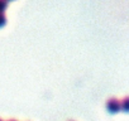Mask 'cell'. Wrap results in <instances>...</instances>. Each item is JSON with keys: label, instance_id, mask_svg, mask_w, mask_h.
<instances>
[{"label": "cell", "instance_id": "3", "mask_svg": "<svg viewBox=\"0 0 129 121\" xmlns=\"http://www.w3.org/2000/svg\"><path fill=\"white\" fill-rule=\"evenodd\" d=\"M8 7L7 0H0V13H4V9Z\"/></svg>", "mask_w": 129, "mask_h": 121}, {"label": "cell", "instance_id": "5", "mask_svg": "<svg viewBox=\"0 0 129 121\" xmlns=\"http://www.w3.org/2000/svg\"><path fill=\"white\" fill-rule=\"evenodd\" d=\"M9 121H17V120H14V118H12V120H9Z\"/></svg>", "mask_w": 129, "mask_h": 121}, {"label": "cell", "instance_id": "1", "mask_svg": "<svg viewBox=\"0 0 129 121\" xmlns=\"http://www.w3.org/2000/svg\"><path fill=\"white\" fill-rule=\"evenodd\" d=\"M106 108L110 112H116L120 110V100L116 97H110L106 100Z\"/></svg>", "mask_w": 129, "mask_h": 121}, {"label": "cell", "instance_id": "2", "mask_svg": "<svg viewBox=\"0 0 129 121\" xmlns=\"http://www.w3.org/2000/svg\"><path fill=\"white\" fill-rule=\"evenodd\" d=\"M128 102H129V98L128 96H125L123 100H120V108H123L124 111H128Z\"/></svg>", "mask_w": 129, "mask_h": 121}, {"label": "cell", "instance_id": "4", "mask_svg": "<svg viewBox=\"0 0 129 121\" xmlns=\"http://www.w3.org/2000/svg\"><path fill=\"white\" fill-rule=\"evenodd\" d=\"M5 23H7V17H5V14H4V13H0V27L4 25Z\"/></svg>", "mask_w": 129, "mask_h": 121}, {"label": "cell", "instance_id": "6", "mask_svg": "<svg viewBox=\"0 0 129 121\" xmlns=\"http://www.w3.org/2000/svg\"><path fill=\"white\" fill-rule=\"evenodd\" d=\"M0 121H3V120H2V118H0Z\"/></svg>", "mask_w": 129, "mask_h": 121}]
</instances>
